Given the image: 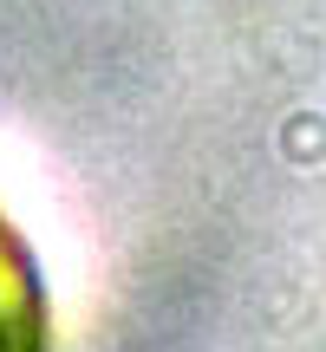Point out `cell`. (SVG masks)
<instances>
[{"label": "cell", "instance_id": "obj_1", "mask_svg": "<svg viewBox=\"0 0 326 352\" xmlns=\"http://www.w3.org/2000/svg\"><path fill=\"white\" fill-rule=\"evenodd\" d=\"M0 352H52L46 340V294H39L33 254L0 215Z\"/></svg>", "mask_w": 326, "mask_h": 352}]
</instances>
